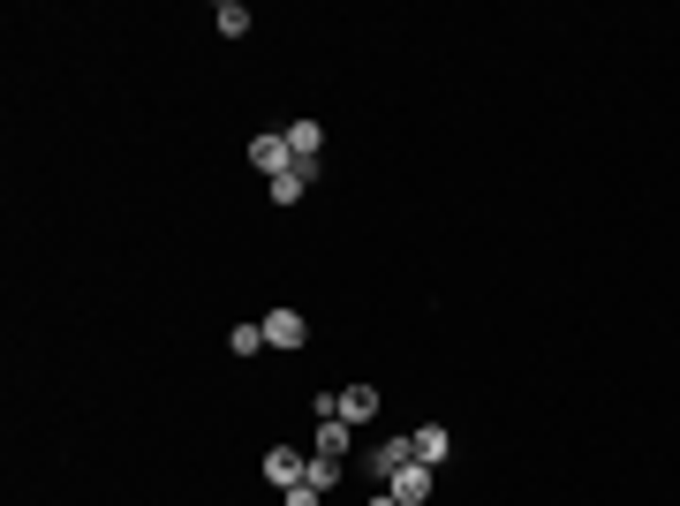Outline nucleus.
<instances>
[{"label": "nucleus", "mask_w": 680, "mask_h": 506, "mask_svg": "<svg viewBox=\"0 0 680 506\" xmlns=\"http://www.w3.org/2000/svg\"><path fill=\"white\" fill-rule=\"evenodd\" d=\"M408 461H416V431H408V439H378L371 446V476H378V484H393Z\"/></svg>", "instance_id": "f257e3e1"}, {"label": "nucleus", "mask_w": 680, "mask_h": 506, "mask_svg": "<svg viewBox=\"0 0 680 506\" xmlns=\"http://www.w3.org/2000/svg\"><path fill=\"white\" fill-rule=\"evenodd\" d=\"M265 340H272V348H303L310 318H303V310H265Z\"/></svg>", "instance_id": "f03ea898"}, {"label": "nucleus", "mask_w": 680, "mask_h": 506, "mask_svg": "<svg viewBox=\"0 0 680 506\" xmlns=\"http://www.w3.org/2000/svg\"><path fill=\"white\" fill-rule=\"evenodd\" d=\"M250 167H257V174H272V182H280V174L295 167V152H288V136H257V144H250Z\"/></svg>", "instance_id": "7ed1b4c3"}, {"label": "nucleus", "mask_w": 680, "mask_h": 506, "mask_svg": "<svg viewBox=\"0 0 680 506\" xmlns=\"http://www.w3.org/2000/svg\"><path fill=\"white\" fill-rule=\"evenodd\" d=\"M386 491H393V499H401V506H424V499H431V469H424V461H408V469L393 476Z\"/></svg>", "instance_id": "20e7f679"}, {"label": "nucleus", "mask_w": 680, "mask_h": 506, "mask_svg": "<svg viewBox=\"0 0 680 506\" xmlns=\"http://www.w3.org/2000/svg\"><path fill=\"white\" fill-rule=\"evenodd\" d=\"M446 454H454V439H446V423H424V431H416V461H424V469H439Z\"/></svg>", "instance_id": "39448f33"}, {"label": "nucleus", "mask_w": 680, "mask_h": 506, "mask_svg": "<svg viewBox=\"0 0 680 506\" xmlns=\"http://www.w3.org/2000/svg\"><path fill=\"white\" fill-rule=\"evenodd\" d=\"M310 182H318V167H303V159H295V167L272 182V204H303V189H310Z\"/></svg>", "instance_id": "423d86ee"}, {"label": "nucleus", "mask_w": 680, "mask_h": 506, "mask_svg": "<svg viewBox=\"0 0 680 506\" xmlns=\"http://www.w3.org/2000/svg\"><path fill=\"white\" fill-rule=\"evenodd\" d=\"M378 416V386H348L340 393V423H371Z\"/></svg>", "instance_id": "0eeeda50"}, {"label": "nucleus", "mask_w": 680, "mask_h": 506, "mask_svg": "<svg viewBox=\"0 0 680 506\" xmlns=\"http://www.w3.org/2000/svg\"><path fill=\"white\" fill-rule=\"evenodd\" d=\"M318 144H325V129H318V121H295V129H288V152L303 159V167H318Z\"/></svg>", "instance_id": "6e6552de"}, {"label": "nucleus", "mask_w": 680, "mask_h": 506, "mask_svg": "<svg viewBox=\"0 0 680 506\" xmlns=\"http://www.w3.org/2000/svg\"><path fill=\"white\" fill-rule=\"evenodd\" d=\"M348 446H356V423H340V416H333V423H318V454H333V461H340Z\"/></svg>", "instance_id": "1a4fd4ad"}, {"label": "nucleus", "mask_w": 680, "mask_h": 506, "mask_svg": "<svg viewBox=\"0 0 680 506\" xmlns=\"http://www.w3.org/2000/svg\"><path fill=\"white\" fill-rule=\"evenodd\" d=\"M303 469H310L303 454H265V476H272L280 491H288V484H303Z\"/></svg>", "instance_id": "9d476101"}, {"label": "nucleus", "mask_w": 680, "mask_h": 506, "mask_svg": "<svg viewBox=\"0 0 680 506\" xmlns=\"http://www.w3.org/2000/svg\"><path fill=\"white\" fill-rule=\"evenodd\" d=\"M212 23H220V38H242V31H250V8H242V0H220Z\"/></svg>", "instance_id": "9b49d317"}, {"label": "nucleus", "mask_w": 680, "mask_h": 506, "mask_svg": "<svg viewBox=\"0 0 680 506\" xmlns=\"http://www.w3.org/2000/svg\"><path fill=\"white\" fill-rule=\"evenodd\" d=\"M303 484H318V491H333V484H340V461H333V454H310V469H303Z\"/></svg>", "instance_id": "f8f14e48"}, {"label": "nucleus", "mask_w": 680, "mask_h": 506, "mask_svg": "<svg viewBox=\"0 0 680 506\" xmlns=\"http://www.w3.org/2000/svg\"><path fill=\"white\" fill-rule=\"evenodd\" d=\"M227 348H235V355H257V348H272V340H265V325H235V340H227Z\"/></svg>", "instance_id": "ddd939ff"}, {"label": "nucleus", "mask_w": 680, "mask_h": 506, "mask_svg": "<svg viewBox=\"0 0 680 506\" xmlns=\"http://www.w3.org/2000/svg\"><path fill=\"white\" fill-rule=\"evenodd\" d=\"M288 506H325V491L318 484H288Z\"/></svg>", "instance_id": "4468645a"}, {"label": "nucleus", "mask_w": 680, "mask_h": 506, "mask_svg": "<svg viewBox=\"0 0 680 506\" xmlns=\"http://www.w3.org/2000/svg\"><path fill=\"white\" fill-rule=\"evenodd\" d=\"M371 506H401V499H393V491H371Z\"/></svg>", "instance_id": "2eb2a0df"}]
</instances>
